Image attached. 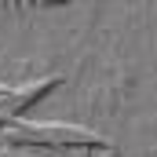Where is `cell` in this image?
I'll list each match as a JSON object with an SVG mask.
<instances>
[{
	"label": "cell",
	"mask_w": 157,
	"mask_h": 157,
	"mask_svg": "<svg viewBox=\"0 0 157 157\" xmlns=\"http://www.w3.org/2000/svg\"><path fill=\"white\" fill-rule=\"evenodd\" d=\"M4 143L22 146V143H37V146H102V135H95L91 128L77 124H18L11 132H4Z\"/></svg>",
	"instance_id": "cell-1"
},
{
	"label": "cell",
	"mask_w": 157,
	"mask_h": 157,
	"mask_svg": "<svg viewBox=\"0 0 157 157\" xmlns=\"http://www.w3.org/2000/svg\"><path fill=\"white\" fill-rule=\"evenodd\" d=\"M59 84H62V77H44L37 84H26V88H0V113H22L29 102L48 95V88H59Z\"/></svg>",
	"instance_id": "cell-2"
}]
</instances>
